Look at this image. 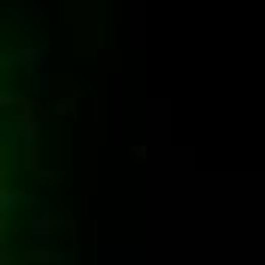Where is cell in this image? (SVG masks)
Returning <instances> with one entry per match:
<instances>
[{"instance_id": "obj_1", "label": "cell", "mask_w": 265, "mask_h": 265, "mask_svg": "<svg viewBox=\"0 0 265 265\" xmlns=\"http://www.w3.org/2000/svg\"><path fill=\"white\" fill-rule=\"evenodd\" d=\"M31 229H34V235L40 238V241H46L49 238V217H46V211L40 208V217H34L31 220Z\"/></svg>"}, {"instance_id": "obj_2", "label": "cell", "mask_w": 265, "mask_h": 265, "mask_svg": "<svg viewBox=\"0 0 265 265\" xmlns=\"http://www.w3.org/2000/svg\"><path fill=\"white\" fill-rule=\"evenodd\" d=\"M21 201V195H9V189H3V214L15 211V204Z\"/></svg>"}]
</instances>
